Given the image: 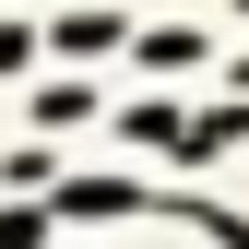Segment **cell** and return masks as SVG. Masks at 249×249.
<instances>
[{"label":"cell","mask_w":249,"mask_h":249,"mask_svg":"<svg viewBox=\"0 0 249 249\" xmlns=\"http://www.w3.org/2000/svg\"><path fill=\"white\" fill-rule=\"evenodd\" d=\"M12 59H24V24H0V71H12Z\"/></svg>","instance_id":"1"}]
</instances>
